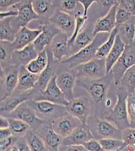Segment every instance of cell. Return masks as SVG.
Here are the masks:
<instances>
[{
  "label": "cell",
  "mask_w": 135,
  "mask_h": 151,
  "mask_svg": "<svg viewBox=\"0 0 135 151\" xmlns=\"http://www.w3.org/2000/svg\"><path fill=\"white\" fill-rule=\"evenodd\" d=\"M92 139H94V137L88 127L83 125L75 129L66 137L63 138L61 146L83 145Z\"/></svg>",
  "instance_id": "25"
},
{
  "label": "cell",
  "mask_w": 135,
  "mask_h": 151,
  "mask_svg": "<svg viewBox=\"0 0 135 151\" xmlns=\"http://www.w3.org/2000/svg\"><path fill=\"white\" fill-rule=\"evenodd\" d=\"M21 1L22 0H0V11H8Z\"/></svg>",
  "instance_id": "48"
},
{
  "label": "cell",
  "mask_w": 135,
  "mask_h": 151,
  "mask_svg": "<svg viewBox=\"0 0 135 151\" xmlns=\"http://www.w3.org/2000/svg\"><path fill=\"white\" fill-rule=\"evenodd\" d=\"M126 103L130 127L135 128V91L132 94H128Z\"/></svg>",
  "instance_id": "42"
},
{
  "label": "cell",
  "mask_w": 135,
  "mask_h": 151,
  "mask_svg": "<svg viewBox=\"0 0 135 151\" xmlns=\"http://www.w3.org/2000/svg\"><path fill=\"white\" fill-rule=\"evenodd\" d=\"M75 89L82 91L90 99L92 116L105 119L111 113L116 101L112 73L97 79L76 78Z\"/></svg>",
  "instance_id": "1"
},
{
  "label": "cell",
  "mask_w": 135,
  "mask_h": 151,
  "mask_svg": "<svg viewBox=\"0 0 135 151\" xmlns=\"http://www.w3.org/2000/svg\"><path fill=\"white\" fill-rule=\"evenodd\" d=\"M109 35L110 33L106 32L98 33L90 45L80 50L77 53L62 60L60 62V65L66 69H73L81 64L96 58L98 50L101 45L107 40Z\"/></svg>",
  "instance_id": "2"
},
{
  "label": "cell",
  "mask_w": 135,
  "mask_h": 151,
  "mask_svg": "<svg viewBox=\"0 0 135 151\" xmlns=\"http://www.w3.org/2000/svg\"><path fill=\"white\" fill-rule=\"evenodd\" d=\"M26 102L39 119L47 122H52L60 117L69 114L64 105L45 100L30 99Z\"/></svg>",
  "instance_id": "4"
},
{
  "label": "cell",
  "mask_w": 135,
  "mask_h": 151,
  "mask_svg": "<svg viewBox=\"0 0 135 151\" xmlns=\"http://www.w3.org/2000/svg\"><path fill=\"white\" fill-rule=\"evenodd\" d=\"M118 0H99L97 3V15L99 18L103 17L114 5H118ZM98 18V19H99Z\"/></svg>",
  "instance_id": "41"
},
{
  "label": "cell",
  "mask_w": 135,
  "mask_h": 151,
  "mask_svg": "<svg viewBox=\"0 0 135 151\" xmlns=\"http://www.w3.org/2000/svg\"><path fill=\"white\" fill-rule=\"evenodd\" d=\"M115 92L117 101L111 113L105 119L114 124L120 130L123 131L130 127L126 103L128 93L126 89L120 84L115 86Z\"/></svg>",
  "instance_id": "3"
},
{
  "label": "cell",
  "mask_w": 135,
  "mask_h": 151,
  "mask_svg": "<svg viewBox=\"0 0 135 151\" xmlns=\"http://www.w3.org/2000/svg\"><path fill=\"white\" fill-rule=\"evenodd\" d=\"M38 77L39 75L29 72L26 66L19 67L17 85L14 91L21 92L33 89L36 86Z\"/></svg>",
  "instance_id": "26"
},
{
  "label": "cell",
  "mask_w": 135,
  "mask_h": 151,
  "mask_svg": "<svg viewBox=\"0 0 135 151\" xmlns=\"http://www.w3.org/2000/svg\"><path fill=\"white\" fill-rule=\"evenodd\" d=\"M119 84L126 89L128 94H132L135 92V65L125 73Z\"/></svg>",
  "instance_id": "37"
},
{
  "label": "cell",
  "mask_w": 135,
  "mask_h": 151,
  "mask_svg": "<svg viewBox=\"0 0 135 151\" xmlns=\"http://www.w3.org/2000/svg\"><path fill=\"white\" fill-rule=\"evenodd\" d=\"M49 21L55 25L61 32L68 35L69 38L72 36L75 26V16L56 9Z\"/></svg>",
  "instance_id": "18"
},
{
  "label": "cell",
  "mask_w": 135,
  "mask_h": 151,
  "mask_svg": "<svg viewBox=\"0 0 135 151\" xmlns=\"http://www.w3.org/2000/svg\"><path fill=\"white\" fill-rule=\"evenodd\" d=\"M134 15L126 10L118 6L116 13V27H118L130 20Z\"/></svg>",
  "instance_id": "43"
},
{
  "label": "cell",
  "mask_w": 135,
  "mask_h": 151,
  "mask_svg": "<svg viewBox=\"0 0 135 151\" xmlns=\"http://www.w3.org/2000/svg\"><path fill=\"white\" fill-rule=\"evenodd\" d=\"M0 117V129L9 127L10 125L9 119L2 115H1Z\"/></svg>",
  "instance_id": "53"
},
{
  "label": "cell",
  "mask_w": 135,
  "mask_h": 151,
  "mask_svg": "<svg viewBox=\"0 0 135 151\" xmlns=\"http://www.w3.org/2000/svg\"><path fill=\"white\" fill-rule=\"evenodd\" d=\"M126 45L122 40L120 35H116L115 42L109 54L105 58L106 73H109L112 68L113 65L116 63L118 60L121 57L125 50Z\"/></svg>",
  "instance_id": "28"
},
{
  "label": "cell",
  "mask_w": 135,
  "mask_h": 151,
  "mask_svg": "<svg viewBox=\"0 0 135 151\" xmlns=\"http://www.w3.org/2000/svg\"><path fill=\"white\" fill-rule=\"evenodd\" d=\"M135 16L118 27V35L126 45L134 43L135 34Z\"/></svg>",
  "instance_id": "30"
},
{
  "label": "cell",
  "mask_w": 135,
  "mask_h": 151,
  "mask_svg": "<svg viewBox=\"0 0 135 151\" xmlns=\"http://www.w3.org/2000/svg\"><path fill=\"white\" fill-rule=\"evenodd\" d=\"M69 38V36L66 34L60 32L55 36L50 45L48 47L54 60L57 62H61L70 57L68 45Z\"/></svg>",
  "instance_id": "17"
},
{
  "label": "cell",
  "mask_w": 135,
  "mask_h": 151,
  "mask_svg": "<svg viewBox=\"0 0 135 151\" xmlns=\"http://www.w3.org/2000/svg\"><path fill=\"white\" fill-rule=\"evenodd\" d=\"M118 6L135 16V0H118Z\"/></svg>",
  "instance_id": "46"
},
{
  "label": "cell",
  "mask_w": 135,
  "mask_h": 151,
  "mask_svg": "<svg viewBox=\"0 0 135 151\" xmlns=\"http://www.w3.org/2000/svg\"><path fill=\"white\" fill-rule=\"evenodd\" d=\"M13 17L0 19V40L13 42L18 30L12 25Z\"/></svg>",
  "instance_id": "29"
},
{
  "label": "cell",
  "mask_w": 135,
  "mask_h": 151,
  "mask_svg": "<svg viewBox=\"0 0 135 151\" xmlns=\"http://www.w3.org/2000/svg\"><path fill=\"white\" fill-rule=\"evenodd\" d=\"M75 96L65 106L66 110L69 114L78 119L83 125H87L89 118L92 115L90 99L85 93L76 89Z\"/></svg>",
  "instance_id": "5"
},
{
  "label": "cell",
  "mask_w": 135,
  "mask_h": 151,
  "mask_svg": "<svg viewBox=\"0 0 135 151\" xmlns=\"http://www.w3.org/2000/svg\"><path fill=\"white\" fill-rule=\"evenodd\" d=\"M5 117L22 120L30 125L32 129L36 131H38L47 122L39 119L33 110L27 104L26 101L19 105L15 110Z\"/></svg>",
  "instance_id": "13"
},
{
  "label": "cell",
  "mask_w": 135,
  "mask_h": 151,
  "mask_svg": "<svg viewBox=\"0 0 135 151\" xmlns=\"http://www.w3.org/2000/svg\"><path fill=\"white\" fill-rule=\"evenodd\" d=\"M135 65V44L126 45L123 52L115 64L111 71L114 78V85L120 83L123 74L129 68Z\"/></svg>",
  "instance_id": "9"
},
{
  "label": "cell",
  "mask_w": 135,
  "mask_h": 151,
  "mask_svg": "<svg viewBox=\"0 0 135 151\" xmlns=\"http://www.w3.org/2000/svg\"><path fill=\"white\" fill-rule=\"evenodd\" d=\"M75 30L72 36L69 38L68 40V45L70 48L73 45L75 38L79 34V33L83 30V27L88 22L89 19L88 16H84L83 13H78L75 15Z\"/></svg>",
  "instance_id": "39"
},
{
  "label": "cell",
  "mask_w": 135,
  "mask_h": 151,
  "mask_svg": "<svg viewBox=\"0 0 135 151\" xmlns=\"http://www.w3.org/2000/svg\"><path fill=\"white\" fill-rule=\"evenodd\" d=\"M17 15V10L11 8L5 12H1L0 19H3L6 17H16Z\"/></svg>",
  "instance_id": "51"
},
{
  "label": "cell",
  "mask_w": 135,
  "mask_h": 151,
  "mask_svg": "<svg viewBox=\"0 0 135 151\" xmlns=\"http://www.w3.org/2000/svg\"><path fill=\"white\" fill-rule=\"evenodd\" d=\"M76 78L97 79L105 76V58H95L73 68Z\"/></svg>",
  "instance_id": "7"
},
{
  "label": "cell",
  "mask_w": 135,
  "mask_h": 151,
  "mask_svg": "<svg viewBox=\"0 0 135 151\" xmlns=\"http://www.w3.org/2000/svg\"><path fill=\"white\" fill-rule=\"evenodd\" d=\"M94 23H87L78 35L73 45L70 48V56L77 53L80 50L87 47L93 41L95 37L94 35Z\"/></svg>",
  "instance_id": "22"
},
{
  "label": "cell",
  "mask_w": 135,
  "mask_h": 151,
  "mask_svg": "<svg viewBox=\"0 0 135 151\" xmlns=\"http://www.w3.org/2000/svg\"><path fill=\"white\" fill-rule=\"evenodd\" d=\"M30 147L25 137H18L17 142L12 147L10 151H30Z\"/></svg>",
  "instance_id": "45"
},
{
  "label": "cell",
  "mask_w": 135,
  "mask_h": 151,
  "mask_svg": "<svg viewBox=\"0 0 135 151\" xmlns=\"http://www.w3.org/2000/svg\"><path fill=\"white\" fill-rule=\"evenodd\" d=\"M83 145L87 151H104L99 141L94 138L87 141Z\"/></svg>",
  "instance_id": "47"
},
{
  "label": "cell",
  "mask_w": 135,
  "mask_h": 151,
  "mask_svg": "<svg viewBox=\"0 0 135 151\" xmlns=\"http://www.w3.org/2000/svg\"><path fill=\"white\" fill-rule=\"evenodd\" d=\"M76 76L74 69H68L60 65L56 75V81L68 101L75 98Z\"/></svg>",
  "instance_id": "11"
},
{
  "label": "cell",
  "mask_w": 135,
  "mask_h": 151,
  "mask_svg": "<svg viewBox=\"0 0 135 151\" xmlns=\"http://www.w3.org/2000/svg\"><path fill=\"white\" fill-rule=\"evenodd\" d=\"M41 32V28L30 29L26 26L21 27L16 35L14 41L12 42L14 50H20L33 43Z\"/></svg>",
  "instance_id": "21"
},
{
  "label": "cell",
  "mask_w": 135,
  "mask_h": 151,
  "mask_svg": "<svg viewBox=\"0 0 135 151\" xmlns=\"http://www.w3.org/2000/svg\"><path fill=\"white\" fill-rule=\"evenodd\" d=\"M87 125L92 132L94 138L97 140L105 138L123 139V131L105 119L91 116L89 118Z\"/></svg>",
  "instance_id": "6"
},
{
  "label": "cell",
  "mask_w": 135,
  "mask_h": 151,
  "mask_svg": "<svg viewBox=\"0 0 135 151\" xmlns=\"http://www.w3.org/2000/svg\"><path fill=\"white\" fill-rule=\"evenodd\" d=\"M78 1L83 7V15L88 16L90 7L95 3H98L99 0H78Z\"/></svg>",
  "instance_id": "49"
},
{
  "label": "cell",
  "mask_w": 135,
  "mask_h": 151,
  "mask_svg": "<svg viewBox=\"0 0 135 151\" xmlns=\"http://www.w3.org/2000/svg\"><path fill=\"white\" fill-rule=\"evenodd\" d=\"M59 151H87L83 145H75L70 146H61Z\"/></svg>",
  "instance_id": "50"
},
{
  "label": "cell",
  "mask_w": 135,
  "mask_h": 151,
  "mask_svg": "<svg viewBox=\"0 0 135 151\" xmlns=\"http://www.w3.org/2000/svg\"><path fill=\"white\" fill-rule=\"evenodd\" d=\"M118 35V28L117 27L113 30L107 40L103 43L97 51L96 58H105L109 54L114 45L116 35Z\"/></svg>",
  "instance_id": "36"
},
{
  "label": "cell",
  "mask_w": 135,
  "mask_h": 151,
  "mask_svg": "<svg viewBox=\"0 0 135 151\" xmlns=\"http://www.w3.org/2000/svg\"><path fill=\"white\" fill-rule=\"evenodd\" d=\"M19 67L14 65L1 68L0 101L10 96L15 90L18 79Z\"/></svg>",
  "instance_id": "10"
},
{
  "label": "cell",
  "mask_w": 135,
  "mask_h": 151,
  "mask_svg": "<svg viewBox=\"0 0 135 151\" xmlns=\"http://www.w3.org/2000/svg\"><path fill=\"white\" fill-rule=\"evenodd\" d=\"M40 28L42 29V32L33 42L34 47L38 53L46 50L50 45L55 36L61 32L49 21L40 22Z\"/></svg>",
  "instance_id": "16"
},
{
  "label": "cell",
  "mask_w": 135,
  "mask_h": 151,
  "mask_svg": "<svg viewBox=\"0 0 135 151\" xmlns=\"http://www.w3.org/2000/svg\"><path fill=\"white\" fill-rule=\"evenodd\" d=\"M15 50L12 42L0 40V65L1 68H5L11 65L13 53Z\"/></svg>",
  "instance_id": "33"
},
{
  "label": "cell",
  "mask_w": 135,
  "mask_h": 151,
  "mask_svg": "<svg viewBox=\"0 0 135 151\" xmlns=\"http://www.w3.org/2000/svg\"><path fill=\"white\" fill-rule=\"evenodd\" d=\"M38 55L33 43H30L23 48L14 50L12 55L11 65L17 67L26 66Z\"/></svg>",
  "instance_id": "23"
},
{
  "label": "cell",
  "mask_w": 135,
  "mask_h": 151,
  "mask_svg": "<svg viewBox=\"0 0 135 151\" xmlns=\"http://www.w3.org/2000/svg\"><path fill=\"white\" fill-rule=\"evenodd\" d=\"M12 135V133L9 127L0 129V139H6Z\"/></svg>",
  "instance_id": "52"
},
{
  "label": "cell",
  "mask_w": 135,
  "mask_h": 151,
  "mask_svg": "<svg viewBox=\"0 0 135 151\" xmlns=\"http://www.w3.org/2000/svg\"><path fill=\"white\" fill-rule=\"evenodd\" d=\"M37 132L43 139L48 151H59L63 138L54 131L51 122H46Z\"/></svg>",
  "instance_id": "20"
},
{
  "label": "cell",
  "mask_w": 135,
  "mask_h": 151,
  "mask_svg": "<svg viewBox=\"0 0 135 151\" xmlns=\"http://www.w3.org/2000/svg\"><path fill=\"white\" fill-rule=\"evenodd\" d=\"M18 137L12 136L6 139H0V151H10L12 147L17 142Z\"/></svg>",
  "instance_id": "44"
},
{
  "label": "cell",
  "mask_w": 135,
  "mask_h": 151,
  "mask_svg": "<svg viewBox=\"0 0 135 151\" xmlns=\"http://www.w3.org/2000/svg\"><path fill=\"white\" fill-rule=\"evenodd\" d=\"M56 9L66 12L75 16L78 13H83V10H81L78 8L81 7V4L78 0H52Z\"/></svg>",
  "instance_id": "32"
},
{
  "label": "cell",
  "mask_w": 135,
  "mask_h": 151,
  "mask_svg": "<svg viewBox=\"0 0 135 151\" xmlns=\"http://www.w3.org/2000/svg\"><path fill=\"white\" fill-rule=\"evenodd\" d=\"M31 151H48L43 139L38 132L31 129L25 136Z\"/></svg>",
  "instance_id": "34"
},
{
  "label": "cell",
  "mask_w": 135,
  "mask_h": 151,
  "mask_svg": "<svg viewBox=\"0 0 135 151\" xmlns=\"http://www.w3.org/2000/svg\"><path fill=\"white\" fill-rule=\"evenodd\" d=\"M33 100H45L64 106H66L68 103L62 92L57 85L56 76L51 79L44 91L36 94Z\"/></svg>",
  "instance_id": "14"
},
{
  "label": "cell",
  "mask_w": 135,
  "mask_h": 151,
  "mask_svg": "<svg viewBox=\"0 0 135 151\" xmlns=\"http://www.w3.org/2000/svg\"><path fill=\"white\" fill-rule=\"evenodd\" d=\"M134 43L135 44V37H134Z\"/></svg>",
  "instance_id": "54"
},
{
  "label": "cell",
  "mask_w": 135,
  "mask_h": 151,
  "mask_svg": "<svg viewBox=\"0 0 135 151\" xmlns=\"http://www.w3.org/2000/svg\"><path fill=\"white\" fill-rule=\"evenodd\" d=\"M46 50L48 56V64L46 69L39 75L38 81L33 88L36 94L45 89L51 79L56 75L60 66V62L54 60L49 48L47 47Z\"/></svg>",
  "instance_id": "15"
},
{
  "label": "cell",
  "mask_w": 135,
  "mask_h": 151,
  "mask_svg": "<svg viewBox=\"0 0 135 151\" xmlns=\"http://www.w3.org/2000/svg\"><path fill=\"white\" fill-rule=\"evenodd\" d=\"M33 10L39 16L40 22L49 21L56 11L52 0H33Z\"/></svg>",
  "instance_id": "27"
},
{
  "label": "cell",
  "mask_w": 135,
  "mask_h": 151,
  "mask_svg": "<svg viewBox=\"0 0 135 151\" xmlns=\"http://www.w3.org/2000/svg\"><path fill=\"white\" fill-rule=\"evenodd\" d=\"M118 5H114L107 14L97 19L94 23V35L101 32L110 33L116 27V13Z\"/></svg>",
  "instance_id": "24"
},
{
  "label": "cell",
  "mask_w": 135,
  "mask_h": 151,
  "mask_svg": "<svg viewBox=\"0 0 135 151\" xmlns=\"http://www.w3.org/2000/svg\"><path fill=\"white\" fill-rule=\"evenodd\" d=\"M123 144L120 151H135V128L130 127L123 131Z\"/></svg>",
  "instance_id": "38"
},
{
  "label": "cell",
  "mask_w": 135,
  "mask_h": 151,
  "mask_svg": "<svg viewBox=\"0 0 135 151\" xmlns=\"http://www.w3.org/2000/svg\"><path fill=\"white\" fill-rule=\"evenodd\" d=\"M11 8L18 11L17 16L12 20V26L18 31L21 27L27 26L33 21L40 19L33 10V0H22Z\"/></svg>",
  "instance_id": "8"
},
{
  "label": "cell",
  "mask_w": 135,
  "mask_h": 151,
  "mask_svg": "<svg viewBox=\"0 0 135 151\" xmlns=\"http://www.w3.org/2000/svg\"><path fill=\"white\" fill-rule=\"evenodd\" d=\"M51 124L54 131L62 138L68 136L77 127L83 125L78 119L70 114L52 120Z\"/></svg>",
  "instance_id": "19"
},
{
  "label": "cell",
  "mask_w": 135,
  "mask_h": 151,
  "mask_svg": "<svg viewBox=\"0 0 135 151\" xmlns=\"http://www.w3.org/2000/svg\"><path fill=\"white\" fill-rule=\"evenodd\" d=\"M98 141L104 151H118L123 144V139L114 138H105Z\"/></svg>",
  "instance_id": "40"
},
{
  "label": "cell",
  "mask_w": 135,
  "mask_h": 151,
  "mask_svg": "<svg viewBox=\"0 0 135 151\" xmlns=\"http://www.w3.org/2000/svg\"><path fill=\"white\" fill-rule=\"evenodd\" d=\"M48 64V56L47 50H45L38 53V57L27 65L26 68L31 73L40 75L46 69Z\"/></svg>",
  "instance_id": "31"
},
{
  "label": "cell",
  "mask_w": 135,
  "mask_h": 151,
  "mask_svg": "<svg viewBox=\"0 0 135 151\" xmlns=\"http://www.w3.org/2000/svg\"><path fill=\"white\" fill-rule=\"evenodd\" d=\"M10 122L9 129L13 136L17 137H25L31 129L30 125L19 119L8 118Z\"/></svg>",
  "instance_id": "35"
},
{
  "label": "cell",
  "mask_w": 135,
  "mask_h": 151,
  "mask_svg": "<svg viewBox=\"0 0 135 151\" xmlns=\"http://www.w3.org/2000/svg\"><path fill=\"white\" fill-rule=\"evenodd\" d=\"M35 91L33 89L25 92L14 91L12 94L1 101L0 114L6 116L15 110L19 105L24 102L30 99H33L35 96Z\"/></svg>",
  "instance_id": "12"
}]
</instances>
